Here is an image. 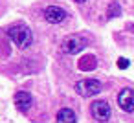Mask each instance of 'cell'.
I'll return each mask as SVG.
<instances>
[{
    "label": "cell",
    "mask_w": 134,
    "mask_h": 123,
    "mask_svg": "<svg viewBox=\"0 0 134 123\" xmlns=\"http://www.w3.org/2000/svg\"><path fill=\"white\" fill-rule=\"evenodd\" d=\"M8 37H9V41H11L17 48H20V50L30 48L31 42H33V33H31V30H30L28 26H24V24L11 26V28L8 30Z\"/></svg>",
    "instance_id": "1"
},
{
    "label": "cell",
    "mask_w": 134,
    "mask_h": 123,
    "mask_svg": "<svg viewBox=\"0 0 134 123\" xmlns=\"http://www.w3.org/2000/svg\"><path fill=\"white\" fill-rule=\"evenodd\" d=\"M101 90H103V85L96 79H81L75 83V92L83 97L97 96V94H101Z\"/></svg>",
    "instance_id": "2"
},
{
    "label": "cell",
    "mask_w": 134,
    "mask_h": 123,
    "mask_svg": "<svg viewBox=\"0 0 134 123\" xmlns=\"http://www.w3.org/2000/svg\"><path fill=\"white\" fill-rule=\"evenodd\" d=\"M90 112H92L94 119L99 121V123H107V121L110 119V114H112L110 105H108L105 99H97V101H94V103L90 105Z\"/></svg>",
    "instance_id": "3"
},
{
    "label": "cell",
    "mask_w": 134,
    "mask_h": 123,
    "mask_svg": "<svg viewBox=\"0 0 134 123\" xmlns=\"http://www.w3.org/2000/svg\"><path fill=\"white\" fill-rule=\"evenodd\" d=\"M83 48H85V41H83L81 37H75V35L64 39V42L61 44V50H63V53H66V55H75V53H79Z\"/></svg>",
    "instance_id": "4"
},
{
    "label": "cell",
    "mask_w": 134,
    "mask_h": 123,
    "mask_svg": "<svg viewBox=\"0 0 134 123\" xmlns=\"http://www.w3.org/2000/svg\"><path fill=\"white\" fill-rule=\"evenodd\" d=\"M66 11L63 9V8H57V6H50V8H46L44 9V19H46V22H50V24H61V22H64L66 20Z\"/></svg>",
    "instance_id": "5"
},
{
    "label": "cell",
    "mask_w": 134,
    "mask_h": 123,
    "mask_svg": "<svg viewBox=\"0 0 134 123\" xmlns=\"http://www.w3.org/2000/svg\"><path fill=\"white\" fill-rule=\"evenodd\" d=\"M118 105H119V108L125 110V112H132V110H134V94H132L130 88H123V90L119 92V96H118Z\"/></svg>",
    "instance_id": "6"
},
{
    "label": "cell",
    "mask_w": 134,
    "mask_h": 123,
    "mask_svg": "<svg viewBox=\"0 0 134 123\" xmlns=\"http://www.w3.org/2000/svg\"><path fill=\"white\" fill-rule=\"evenodd\" d=\"M13 101H15L17 108H19V110H22V112H26V110L31 107V103H33V99H31V94H30V92H17V94H15V97H13Z\"/></svg>",
    "instance_id": "7"
},
{
    "label": "cell",
    "mask_w": 134,
    "mask_h": 123,
    "mask_svg": "<svg viewBox=\"0 0 134 123\" xmlns=\"http://www.w3.org/2000/svg\"><path fill=\"white\" fill-rule=\"evenodd\" d=\"M75 121H77L75 112L70 108H61L57 112V123H75Z\"/></svg>",
    "instance_id": "8"
},
{
    "label": "cell",
    "mask_w": 134,
    "mask_h": 123,
    "mask_svg": "<svg viewBox=\"0 0 134 123\" xmlns=\"http://www.w3.org/2000/svg\"><path fill=\"white\" fill-rule=\"evenodd\" d=\"M121 13V9H119V6L118 4H114L112 8H110V11H108V19H114L116 15H119Z\"/></svg>",
    "instance_id": "9"
},
{
    "label": "cell",
    "mask_w": 134,
    "mask_h": 123,
    "mask_svg": "<svg viewBox=\"0 0 134 123\" xmlns=\"http://www.w3.org/2000/svg\"><path fill=\"white\" fill-rule=\"evenodd\" d=\"M118 66L119 68H129V59H125V57L118 59Z\"/></svg>",
    "instance_id": "10"
},
{
    "label": "cell",
    "mask_w": 134,
    "mask_h": 123,
    "mask_svg": "<svg viewBox=\"0 0 134 123\" xmlns=\"http://www.w3.org/2000/svg\"><path fill=\"white\" fill-rule=\"evenodd\" d=\"M74 2H75V4H85L86 0H74Z\"/></svg>",
    "instance_id": "11"
}]
</instances>
